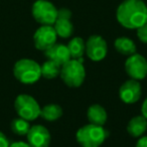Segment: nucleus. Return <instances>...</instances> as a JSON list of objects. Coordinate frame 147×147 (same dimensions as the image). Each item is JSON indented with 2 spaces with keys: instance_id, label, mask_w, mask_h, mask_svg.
<instances>
[{
  "instance_id": "nucleus-25",
  "label": "nucleus",
  "mask_w": 147,
  "mask_h": 147,
  "mask_svg": "<svg viewBox=\"0 0 147 147\" xmlns=\"http://www.w3.org/2000/svg\"><path fill=\"white\" fill-rule=\"evenodd\" d=\"M141 111H142V116L145 117V118L147 119V98L145 99L144 102H143L142 109H141Z\"/></svg>"
},
{
  "instance_id": "nucleus-23",
  "label": "nucleus",
  "mask_w": 147,
  "mask_h": 147,
  "mask_svg": "<svg viewBox=\"0 0 147 147\" xmlns=\"http://www.w3.org/2000/svg\"><path fill=\"white\" fill-rule=\"evenodd\" d=\"M9 147H31L28 143L22 142V141H18V142H13L9 145Z\"/></svg>"
},
{
  "instance_id": "nucleus-19",
  "label": "nucleus",
  "mask_w": 147,
  "mask_h": 147,
  "mask_svg": "<svg viewBox=\"0 0 147 147\" xmlns=\"http://www.w3.org/2000/svg\"><path fill=\"white\" fill-rule=\"evenodd\" d=\"M61 67L59 63H57L53 61H47L40 65L41 77L45 79H55L61 74Z\"/></svg>"
},
{
  "instance_id": "nucleus-6",
  "label": "nucleus",
  "mask_w": 147,
  "mask_h": 147,
  "mask_svg": "<svg viewBox=\"0 0 147 147\" xmlns=\"http://www.w3.org/2000/svg\"><path fill=\"white\" fill-rule=\"evenodd\" d=\"M33 18L41 25H53L57 16V9L47 0H36L31 8Z\"/></svg>"
},
{
  "instance_id": "nucleus-18",
  "label": "nucleus",
  "mask_w": 147,
  "mask_h": 147,
  "mask_svg": "<svg viewBox=\"0 0 147 147\" xmlns=\"http://www.w3.org/2000/svg\"><path fill=\"white\" fill-rule=\"evenodd\" d=\"M63 115V109L57 104H49L40 109L39 116L47 121H55Z\"/></svg>"
},
{
  "instance_id": "nucleus-14",
  "label": "nucleus",
  "mask_w": 147,
  "mask_h": 147,
  "mask_svg": "<svg viewBox=\"0 0 147 147\" xmlns=\"http://www.w3.org/2000/svg\"><path fill=\"white\" fill-rule=\"evenodd\" d=\"M88 120L91 124L103 126L107 121V112L102 106L100 105H92L89 107L87 112Z\"/></svg>"
},
{
  "instance_id": "nucleus-5",
  "label": "nucleus",
  "mask_w": 147,
  "mask_h": 147,
  "mask_svg": "<svg viewBox=\"0 0 147 147\" xmlns=\"http://www.w3.org/2000/svg\"><path fill=\"white\" fill-rule=\"evenodd\" d=\"M14 108L18 116L27 121H33L39 117L41 109L33 97L25 94L16 97L14 101Z\"/></svg>"
},
{
  "instance_id": "nucleus-3",
  "label": "nucleus",
  "mask_w": 147,
  "mask_h": 147,
  "mask_svg": "<svg viewBox=\"0 0 147 147\" xmlns=\"http://www.w3.org/2000/svg\"><path fill=\"white\" fill-rule=\"evenodd\" d=\"M13 75L22 84H34L41 77L40 65L30 59H19L13 67Z\"/></svg>"
},
{
  "instance_id": "nucleus-7",
  "label": "nucleus",
  "mask_w": 147,
  "mask_h": 147,
  "mask_svg": "<svg viewBox=\"0 0 147 147\" xmlns=\"http://www.w3.org/2000/svg\"><path fill=\"white\" fill-rule=\"evenodd\" d=\"M125 69L131 79L143 80L147 76V59L138 53L129 55L125 63Z\"/></svg>"
},
{
  "instance_id": "nucleus-11",
  "label": "nucleus",
  "mask_w": 147,
  "mask_h": 147,
  "mask_svg": "<svg viewBox=\"0 0 147 147\" xmlns=\"http://www.w3.org/2000/svg\"><path fill=\"white\" fill-rule=\"evenodd\" d=\"M28 144L31 147H49L51 144V134L45 127L33 125L26 134Z\"/></svg>"
},
{
  "instance_id": "nucleus-1",
  "label": "nucleus",
  "mask_w": 147,
  "mask_h": 147,
  "mask_svg": "<svg viewBox=\"0 0 147 147\" xmlns=\"http://www.w3.org/2000/svg\"><path fill=\"white\" fill-rule=\"evenodd\" d=\"M118 22L128 29H137L147 23V5L143 0H124L116 11Z\"/></svg>"
},
{
  "instance_id": "nucleus-16",
  "label": "nucleus",
  "mask_w": 147,
  "mask_h": 147,
  "mask_svg": "<svg viewBox=\"0 0 147 147\" xmlns=\"http://www.w3.org/2000/svg\"><path fill=\"white\" fill-rule=\"evenodd\" d=\"M67 47L69 49L71 59H83V55L86 53V42L81 37H74L69 40Z\"/></svg>"
},
{
  "instance_id": "nucleus-20",
  "label": "nucleus",
  "mask_w": 147,
  "mask_h": 147,
  "mask_svg": "<svg viewBox=\"0 0 147 147\" xmlns=\"http://www.w3.org/2000/svg\"><path fill=\"white\" fill-rule=\"evenodd\" d=\"M11 130L14 134L19 135V136H23L28 133L29 129H30V125H29V121L25 120L23 118H15L12 120L10 124Z\"/></svg>"
},
{
  "instance_id": "nucleus-4",
  "label": "nucleus",
  "mask_w": 147,
  "mask_h": 147,
  "mask_svg": "<svg viewBox=\"0 0 147 147\" xmlns=\"http://www.w3.org/2000/svg\"><path fill=\"white\" fill-rule=\"evenodd\" d=\"M108 134V131L103 126L90 123L79 129L76 137L83 147H99L103 144Z\"/></svg>"
},
{
  "instance_id": "nucleus-2",
  "label": "nucleus",
  "mask_w": 147,
  "mask_h": 147,
  "mask_svg": "<svg viewBox=\"0 0 147 147\" xmlns=\"http://www.w3.org/2000/svg\"><path fill=\"white\" fill-rule=\"evenodd\" d=\"M83 59H73L63 63L61 67V78L69 87L77 88L84 83L86 78V71L83 65Z\"/></svg>"
},
{
  "instance_id": "nucleus-12",
  "label": "nucleus",
  "mask_w": 147,
  "mask_h": 147,
  "mask_svg": "<svg viewBox=\"0 0 147 147\" xmlns=\"http://www.w3.org/2000/svg\"><path fill=\"white\" fill-rule=\"evenodd\" d=\"M120 99L126 104L136 103L141 97V86L136 80H131L125 82L119 90Z\"/></svg>"
},
{
  "instance_id": "nucleus-15",
  "label": "nucleus",
  "mask_w": 147,
  "mask_h": 147,
  "mask_svg": "<svg viewBox=\"0 0 147 147\" xmlns=\"http://www.w3.org/2000/svg\"><path fill=\"white\" fill-rule=\"evenodd\" d=\"M147 129V119L143 116H135L129 121L127 131L131 136L140 137L144 134V132Z\"/></svg>"
},
{
  "instance_id": "nucleus-9",
  "label": "nucleus",
  "mask_w": 147,
  "mask_h": 147,
  "mask_svg": "<svg viewBox=\"0 0 147 147\" xmlns=\"http://www.w3.org/2000/svg\"><path fill=\"white\" fill-rule=\"evenodd\" d=\"M106 40L100 35H91L86 42V53L89 59L94 61H100L107 55Z\"/></svg>"
},
{
  "instance_id": "nucleus-22",
  "label": "nucleus",
  "mask_w": 147,
  "mask_h": 147,
  "mask_svg": "<svg viewBox=\"0 0 147 147\" xmlns=\"http://www.w3.org/2000/svg\"><path fill=\"white\" fill-rule=\"evenodd\" d=\"M9 140L3 132L0 131V147H9Z\"/></svg>"
},
{
  "instance_id": "nucleus-24",
  "label": "nucleus",
  "mask_w": 147,
  "mask_h": 147,
  "mask_svg": "<svg viewBox=\"0 0 147 147\" xmlns=\"http://www.w3.org/2000/svg\"><path fill=\"white\" fill-rule=\"evenodd\" d=\"M136 147H147V136L139 139L136 143Z\"/></svg>"
},
{
  "instance_id": "nucleus-10",
  "label": "nucleus",
  "mask_w": 147,
  "mask_h": 147,
  "mask_svg": "<svg viewBox=\"0 0 147 147\" xmlns=\"http://www.w3.org/2000/svg\"><path fill=\"white\" fill-rule=\"evenodd\" d=\"M71 11L67 8L57 9V16L55 22L53 23V28L57 36L67 38L74 32V25L71 21Z\"/></svg>"
},
{
  "instance_id": "nucleus-13",
  "label": "nucleus",
  "mask_w": 147,
  "mask_h": 147,
  "mask_svg": "<svg viewBox=\"0 0 147 147\" xmlns=\"http://www.w3.org/2000/svg\"><path fill=\"white\" fill-rule=\"evenodd\" d=\"M43 53H45V55L47 59L55 61L59 65H63V63H65L71 59L69 49H67V45H61V43L55 42L53 47L47 49Z\"/></svg>"
},
{
  "instance_id": "nucleus-8",
  "label": "nucleus",
  "mask_w": 147,
  "mask_h": 147,
  "mask_svg": "<svg viewBox=\"0 0 147 147\" xmlns=\"http://www.w3.org/2000/svg\"><path fill=\"white\" fill-rule=\"evenodd\" d=\"M57 34L53 25H41L33 34L34 47L39 51H47L57 42Z\"/></svg>"
},
{
  "instance_id": "nucleus-17",
  "label": "nucleus",
  "mask_w": 147,
  "mask_h": 147,
  "mask_svg": "<svg viewBox=\"0 0 147 147\" xmlns=\"http://www.w3.org/2000/svg\"><path fill=\"white\" fill-rule=\"evenodd\" d=\"M114 47L119 53L124 55H132L136 53V45L132 39L128 37H118L114 41Z\"/></svg>"
},
{
  "instance_id": "nucleus-21",
  "label": "nucleus",
  "mask_w": 147,
  "mask_h": 147,
  "mask_svg": "<svg viewBox=\"0 0 147 147\" xmlns=\"http://www.w3.org/2000/svg\"><path fill=\"white\" fill-rule=\"evenodd\" d=\"M137 30V37L139 40L142 41L143 43H147V23L143 24L142 26L138 27Z\"/></svg>"
}]
</instances>
